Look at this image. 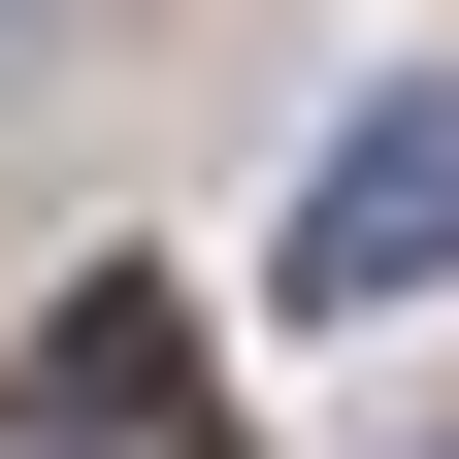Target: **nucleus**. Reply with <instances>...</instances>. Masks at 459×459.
<instances>
[{
  "label": "nucleus",
  "instance_id": "nucleus-1",
  "mask_svg": "<svg viewBox=\"0 0 459 459\" xmlns=\"http://www.w3.org/2000/svg\"><path fill=\"white\" fill-rule=\"evenodd\" d=\"M296 296H361V328H394V296H459V66L328 132V197H296Z\"/></svg>",
  "mask_w": 459,
  "mask_h": 459
},
{
  "label": "nucleus",
  "instance_id": "nucleus-2",
  "mask_svg": "<svg viewBox=\"0 0 459 459\" xmlns=\"http://www.w3.org/2000/svg\"><path fill=\"white\" fill-rule=\"evenodd\" d=\"M0 459H230V394L164 361V296H66V328H33V394H0Z\"/></svg>",
  "mask_w": 459,
  "mask_h": 459
}]
</instances>
